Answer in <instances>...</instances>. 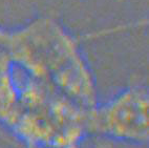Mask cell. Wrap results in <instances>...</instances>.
Returning <instances> with one entry per match:
<instances>
[{"instance_id": "5", "label": "cell", "mask_w": 149, "mask_h": 148, "mask_svg": "<svg viewBox=\"0 0 149 148\" xmlns=\"http://www.w3.org/2000/svg\"><path fill=\"white\" fill-rule=\"evenodd\" d=\"M8 31L10 29H6L4 27H0V48H2V50L6 48V44L8 37Z\"/></svg>"}, {"instance_id": "3", "label": "cell", "mask_w": 149, "mask_h": 148, "mask_svg": "<svg viewBox=\"0 0 149 148\" xmlns=\"http://www.w3.org/2000/svg\"><path fill=\"white\" fill-rule=\"evenodd\" d=\"M148 110L147 86L130 85L91 109V135L132 145H146L149 140Z\"/></svg>"}, {"instance_id": "2", "label": "cell", "mask_w": 149, "mask_h": 148, "mask_svg": "<svg viewBox=\"0 0 149 148\" xmlns=\"http://www.w3.org/2000/svg\"><path fill=\"white\" fill-rule=\"evenodd\" d=\"M18 83V110L10 131L25 148L82 147L91 135V109L26 75Z\"/></svg>"}, {"instance_id": "1", "label": "cell", "mask_w": 149, "mask_h": 148, "mask_svg": "<svg viewBox=\"0 0 149 148\" xmlns=\"http://www.w3.org/2000/svg\"><path fill=\"white\" fill-rule=\"evenodd\" d=\"M81 40L55 18L42 16L10 29L4 50L24 75L91 109L99 103L98 88Z\"/></svg>"}, {"instance_id": "4", "label": "cell", "mask_w": 149, "mask_h": 148, "mask_svg": "<svg viewBox=\"0 0 149 148\" xmlns=\"http://www.w3.org/2000/svg\"><path fill=\"white\" fill-rule=\"evenodd\" d=\"M16 66L6 50L0 48V125L10 130L19 104V83Z\"/></svg>"}]
</instances>
